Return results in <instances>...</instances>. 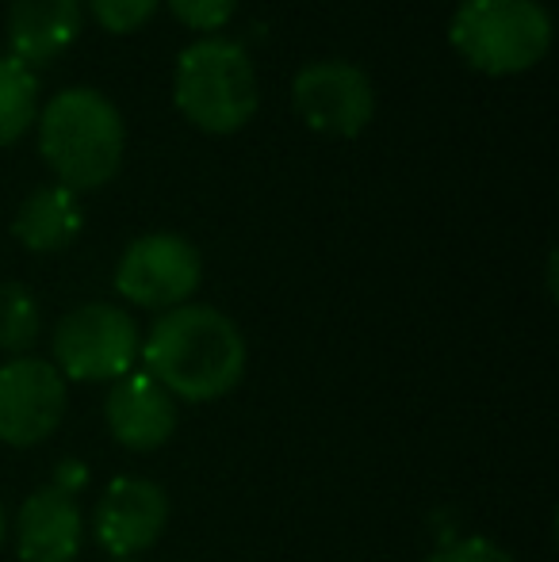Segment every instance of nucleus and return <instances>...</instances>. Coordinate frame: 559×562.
Returning a JSON list of instances; mask_svg holds the SVG:
<instances>
[{"label": "nucleus", "instance_id": "obj_6", "mask_svg": "<svg viewBox=\"0 0 559 562\" xmlns=\"http://www.w3.org/2000/svg\"><path fill=\"white\" fill-rule=\"evenodd\" d=\"M200 252L180 234H146L127 245L115 268V291L146 311L185 306L200 288Z\"/></svg>", "mask_w": 559, "mask_h": 562}, {"label": "nucleus", "instance_id": "obj_9", "mask_svg": "<svg viewBox=\"0 0 559 562\" xmlns=\"http://www.w3.org/2000/svg\"><path fill=\"white\" fill-rule=\"evenodd\" d=\"M169 520V497L149 479H112L97 505V540L112 559H135L157 543Z\"/></svg>", "mask_w": 559, "mask_h": 562}, {"label": "nucleus", "instance_id": "obj_5", "mask_svg": "<svg viewBox=\"0 0 559 562\" xmlns=\"http://www.w3.org/2000/svg\"><path fill=\"white\" fill-rule=\"evenodd\" d=\"M142 352L138 326L127 311L112 303H85L69 311L54 329V360L58 375L74 383L123 379Z\"/></svg>", "mask_w": 559, "mask_h": 562}, {"label": "nucleus", "instance_id": "obj_2", "mask_svg": "<svg viewBox=\"0 0 559 562\" xmlns=\"http://www.w3.org/2000/svg\"><path fill=\"white\" fill-rule=\"evenodd\" d=\"M123 115L97 89H66L38 115V154L69 192L104 188L123 165Z\"/></svg>", "mask_w": 559, "mask_h": 562}, {"label": "nucleus", "instance_id": "obj_13", "mask_svg": "<svg viewBox=\"0 0 559 562\" xmlns=\"http://www.w3.org/2000/svg\"><path fill=\"white\" fill-rule=\"evenodd\" d=\"M81 226H85L81 200H77V192H69V188H62V184L31 192L12 218L15 241L31 252L69 249V245L81 237Z\"/></svg>", "mask_w": 559, "mask_h": 562}, {"label": "nucleus", "instance_id": "obj_19", "mask_svg": "<svg viewBox=\"0 0 559 562\" xmlns=\"http://www.w3.org/2000/svg\"><path fill=\"white\" fill-rule=\"evenodd\" d=\"M85 482H89V471H85L81 459H66V463H58V474H54L51 486L62 490V494H69V497H77L85 490Z\"/></svg>", "mask_w": 559, "mask_h": 562}, {"label": "nucleus", "instance_id": "obj_12", "mask_svg": "<svg viewBox=\"0 0 559 562\" xmlns=\"http://www.w3.org/2000/svg\"><path fill=\"white\" fill-rule=\"evenodd\" d=\"M81 0H12L8 46L27 69L46 66L81 35Z\"/></svg>", "mask_w": 559, "mask_h": 562}, {"label": "nucleus", "instance_id": "obj_7", "mask_svg": "<svg viewBox=\"0 0 559 562\" xmlns=\"http://www.w3.org/2000/svg\"><path fill=\"white\" fill-rule=\"evenodd\" d=\"M295 112L311 131L329 138H357L376 115V89L353 61H311L291 81Z\"/></svg>", "mask_w": 559, "mask_h": 562}, {"label": "nucleus", "instance_id": "obj_8", "mask_svg": "<svg viewBox=\"0 0 559 562\" xmlns=\"http://www.w3.org/2000/svg\"><path fill=\"white\" fill-rule=\"evenodd\" d=\"M66 417V379L35 356H20L0 368V440L35 448L54 437Z\"/></svg>", "mask_w": 559, "mask_h": 562}, {"label": "nucleus", "instance_id": "obj_18", "mask_svg": "<svg viewBox=\"0 0 559 562\" xmlns=\"http://www.w3.org/2000/svg\"><path fill=\"white\" fill-rule=\"evenodd\" d=\"M425 562H514V555L510 551H502L499 543H491V540H456V543H448V548H440V551H433Z\"/></svg>", "mask_w": 559, "mask_h": 562}, {"label": "nucleus", "instance_id": "obj_17", "mask_svg": "<svg viewBox=\"0 0 559 562\" xmlns=\"http://www.w3.org/2000/svg\"><path fill=\"white\" fill-rule=\"evenodd\" d=\"M238 0H169V12L192 31H219L234 15Z\"/></svg>", "mask_w": 559, "mask_h": 562}, {"label": "nucleus", "instance_id": "obj_14", "mask_svg": "<svg viewBox=\"0 0 559 562\" xmlns=\"http://www.w3.org/2000/svg\"><path fill=\"white\" fill-rule=\"evenodd\" d=\"M38 115V85L23 61L0 58V149L20 142Z\"/></svg>", "mask_w": 559, "mask_h": 562}, {"label": "nucleus", "instance_id": "obj_10", "mask_svg": "<svg viewBox=\"0 0 559 562\" xmlns=\"http://www.w3.org/2000/svg\"><path fill=\"white\" fill-rule=\"evenodd\" d=\"M104 417L112 437L131 451H154L177 429V406L165 386H157L146 371H127L115 379L104 402Z\"/></svg>", "mask_w": 559, "mask_h": 562}, {"label": "nucleus", "instance_id": "obj_3", "mask_svg": "<svg viewBox=\"0 0 559 562\" xmlns=\"http://www.w3.org/2000/svg\"><path fill=\"white\" fill-rule=\"evenodd\" d=\"M172 97L188 123L208 134H234L257 112V74L246 46L211 35L192 43L177 61Z\"/></svg>", "mask_w": 559, "mask_h": 562}, {"label": "nucleus", "instance_id": "obj_1", "mask_svg": "<svg viewBox=\"0 0 559 562\" xmlns=\"http://www.w3.org/2000/svg\"><path fill=\"white\" fill-rule=\"evenodd\" d=\"M146 375L172 398L215 402L246 375V340L215 306H172L154 322L142 345Z\"/></svg>", "mask_w": 559, "mask_h": 562}, {"label": "nucleus", "instance_id": "obj_20", "mask_svg": "<svg viewBox=\"0 0 559 562\" xmlns=\"http://www.w3.org/2000/svg\"><path fill=\"white\" fill-rule=\"evenodd\" d=\"M4 536H8V520H4V509H0V548H4Z\"/></svg>", "mask_w": 559, "mask_h": 562}, {"label": "nucleus", "instance_id": "obj_4", "mask_svg": "<svg viewBox=\"0 0 559 562\" xmlns=\"http://www.w3.org/2000/svg\"><path fill=\"white\" fill-rule=\"evenodd\" d=\"M448 38L479 74H525L552 46V15L540 0H463Z\"/></svg>", "mask_w": 559, "mask_h": 562}, {"label": "nucleus", "instance_id": "obj_16", "mask_svg": "<svg viewBox=\"0 0 559 562\" xmlns=\"http://www.w3.org/2000/svg\"><path fill=\"white\" fill-rule=\"evenodd\" d=\"M157 4H161V0H89L100 27L112 31V35L138 31L142 23H149V15L157 12Z\"/></svg>", "mask_w": 559, "mask_h": 562}, {"label": "nucleus", "instance_id": "obj_15", "mask_svg": "<svg viewBox=\"0 0 559 562\" xmlns=\"http://www.w3.org/2000/svg\"><path fill=\"white\" fill-rule=\"evenodd\" d=\"M38 337V303L23 283H0V348L27 352Z\"/></svg>", "mask_w": 559, "mask_h": 562}, {"label": "nucleus", "instance_id": "obj_11", "mask_svg": "<svg viewBox=\"0 0 559 562\" xmlns=\"http://www.w3.org/2000/svg\"><path fill=\"white\" fill-rule=\"evenodd\" d=\"M81 536V509L54 486L35 490L15 513V551L23 562H74Z\"/></svg>", "mask_w": 559, "mask_h": 562}, {"label": "nucleus", "instance_id": "obj_21", "mask_svg": "<svg viewBox=\"0 0 559 562\" xmlns=\"http://www.w3.org/2000/svg\"><path fill=\"white\" fill-rule=\"evenodd\" d=\"M115 562H135V559H115Z\"/></svg>", "mask_w": 559, "mask_h": 562}]
</instances>
